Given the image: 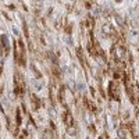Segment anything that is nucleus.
I'll return each mask as SVG.
<instances>
[{
	"instance_id": "ddd939ff",
	"label": "nucleus",
	"mask_w": 139,
	"mask_h": 139,
	"mask_svg": "<svg viewBox=\"0 0 139 139\" xmlns=\"http://www.w3.org/2000/svg\"><path fill=\"white\" fill-rule=\"evenodd\" d=\"M31 70H32V73L35 74V75H36V78H42V74H40L39 71H38V68H36L35 65H33V64L31 65Z\"/></svg>"
},
{
	"instance_id": "6e6552de",
	"label": "nucleus",
	"mask_w": 139,
	"mask_h": 139,
	"mask_svg": "<svg viewBox=\"0 0 139 139\" xmlns=\"http://www.w3.org/2000/svg\"><path fill=\"white\" fill-rule=\"evenodd\" d=\"M77 56H78V58H79V61H81L82 67H84V70H86V68H88V64H86V60H85V57H84V53H82L81 47L77 49Z\"/></svg>"
},
{
	"instance_id": "f03ea898",
	"label": "nucleus",
	"mask_w": 139,
	"mask_h": 139,
	"mask_svg": "<svg viewBox=\"0 0 139 139\" xmlns=\"http://www.w3.org/2000/svg\"><path fill=\"white\" fill-rule=\"evenodd\" d=\"M109 96L110 99L115 100V102H120V86H118L117 81H111L109 84Z\"/></svg>"
},
{
	"instance_id": "0eeeda50",
	"label": "nucleus",
	"mask_w": 139,
	"mask_h": 139,
	"mask_svg": "<svg viewBox=\"0 0 139 139\" xmlns=\"http://www.w3.org/2000/svg\"><path fill=\"white\" fill-rule=\"evenodd\" d=\"M58 102L63 106H65V88H64V85H61L58 88Z\"/></svg>"
},
{
	"instance_id": "423d86ee",
	"label": "nucleus",
	"mask_w": 139,
	"mask_h": 139,
	"mask_svg": "<svg viewBox=\"0 0 139 139\" xmlns=\"http://www.w3.org/2000/svg\"><path fill=\"white\" fill-rule=\"evenodd\" d=\"M102 29H103V32L107 33V35H110V36H114V38L117 36V32H115V29L111 27V24H104Z\"/></svg>"
},
{
	"instance_id": "f3484780",
	"label": "nucleus",
	"mask_w": 139,
	"mask_h": 139,
	"mask_svg": "<svg viewBox=\"0 0 139 139\" xmlns=\"http://www.w3.org/2000/svg\"><path fill=\"white\" fill-rule=\"evenodd\" d=\"M99 139H109V135H107V133H103V135H100Z\"/></svg>"
},
{
	"instance_id": "2eb2a0df",
	"label": "nucleus",
	"mask_w": 139,
	"mask_h": 139,
	"mask_svg": "<svg viewBox=\"0 0 139 139\" xmlns=\"http://www.w3.org/2000/svg\"><path fill=\"white\" fill-rule=\"evenodd\" d=\"M67 131H68V133H70V135H75V132H77V128H75V125H73V127H68V128H67Z\"/></svg>"
},
{
	"instance_id": "f8f14e48",
	"label": "nucleus",
	"mask_w": 139,
	"mask_h": 139,
	"mask_svg": "<svg viewBox=\"0 0 139 139\" xmlns=\"http://www.w3.org/2000/svg\"><path fill=\"white\" fill-rule=\"evenodd\" d=\"M22 27H24V35H25V38L29 40V31H28V25H27V22H25V21H22Z\"/></svg>"
},
{
	"instance_id": "20e7f679",
	"label": "nucleus",
	"mask_w": 139,
	"mask_h": 139,
	"mask_svg": "<svg viewBox=\"0 0 139 139\" xmlns=\"http://www.w3.org/2000/svg\"><path fill=\"white\" fill-rule=\"evenodd\" d=\"M63 121L65 122L67 128L73 127V125H74V118H73V115H71V113H70L68 110H64V113H63Z\"/></svg>"
},
{
	"instance_id": "f257e3e1",
	"label": "nucleus",
	"mask_w": 139,
	"mask_h": 139,
	"mask_svg": "<svg viewBox=\"0 0 139 139\" xmlns=\"http://www.w3.org/2000/svg\"><path fill=\"white\" fill-rule=\"evenodd\" d=\"M25 92V81H24V77L17 71L14 75V93L17 96L20 95H24Z\"/></svg>"
},
{
	"instance_id": "39448f33",
	"label": "nucleus",
	"mask_w": 139,
	"mask_h": 139,
	"mask_svg": "<svg viewBox=\"0 0 139 139\" xmlns=\"http://www.w3.org/2000/svg\"><path fill=\"white\" fill-rule=\"evenodd\" d=\"M31 103H32V109H33V111L39 110V109H40V106H42L40 100L38 99V96H36L35 93H31Z\"/></svg>"
},
{
	"instance_id": "a211bd4d",
	"label": "nucleus",
	"mask_w": 139,
	"mask_h": 139,
	"mask_svg": "<svg viewBox=\"0 0 139 139\" xmlns=\"http://www.w3.org/2000/svg\"><path fill=\"white\" fill-rule=\"evenodd\" d=\"M89 129H91V131H92V132H93V133H95V127H93V125H92V124H91V125H89Z\"/></svg>"
},
{
	"instance_id": "9d476101",
	"label": "nucleus",
	"mask_w": 139,
	"mask_h": 139,
	"mask_svg": "<svg viewBox=\"0 0 139 139\" xmlns=\"http://www.w3.org/2000/svg\"><path fill=\"white\" fill-rule=\"evenodd\" d=\"M85 25L89 28V29H92L93 28V25H95V21H93V17L92 15H88L86 17V21H85Z\"/></svg>"
},
{
	"instance_id": "6ab92c4d",
	"label": "nucleus",
	"mask_w": 139,
	"mask_h": 139,
	"mask_svg": "<svg viewBox=\"0 0 139 139\" xmlns=\"http://www.w3.org/2000/svg\"><path fill=\"white\" fill-rule=\"evenodd\" d=\"M2 71H3V68H2V65H0V75H2Z\"/></svg>"
},
{
	"instance_id": "dca6fc26",
	"label": "nucleus",
	"mask_w": 139,
	"mask_h": 139,
	"mask_svg": "<svg viewBox=\"0 0 139 139\" xmlns=\"http://www.w3.org/2000/svg\"><path fill=\"white\" fill-rule=\"evenodd\" d=\"M65 32L68 33V35L71 33V24H67V25H65Z\"/></svg>"
},
{
	"instance_id": "1a4fd4ad",
	"label": "nucleus",
	"mask_w": 139,
	"mask_h": 139,
	"mask_svg": "<svg viewBox=\"0 0 139 139\" xmlns=\"http://www.w3.org/2000/svg\"><path fill=\"white\" fill-rule=\"evenodd\" d=\"M21 122H22V120H21V110L17 109V110H15V124H17V127H20Z\"/></svg>"
},
{
	"instance_id": "9b49d317",
	"label": "nucleus",
	"mask_w": 139,
	"mask_h": 139,
	"mask_svg": "<svg viewBox=\"0 0 139 139\" xmlns=\"http://www.w3.org/2000/svg\"><path fill=\"white\" fill-rule=\"evenodd\" d=\"M49 95H50L51 104L54 106V104H56V97H54V88H53V86H50V89H49Z\"/></svg>"
},
{
	"instance_id": "4468645a",
	"label": "nucleus",
	"mask_w": 139,
	"mask_h": 139,
	"mask_svg": "<svg viewBox=\"0 0 139 139\" xmlns=\"http://www.w3.org/2000/svg\"><path fill=\"white\" fill-rule=\"evenodd\" d=\"M125 136H127V135H125V129H124V128H120V129H118V138H120V139H125Z\"/></svg>"
},
{
	"instance_id": "7ed1b4c3",
	"label": "nucleus",
	"mask_w": 139,
	"mask_h": 139,
	"mask_svg": "<svg viewBox=\"0 0 139 139\" xmlns=\"http://www.w3.org/2000/svg\"><path fill=\"white\" fill-rule=\"evenodd\" d=\"M0 53L3 56H9L10 53V45L6 35H0Z\"/></svg>"
}]
</instances>
